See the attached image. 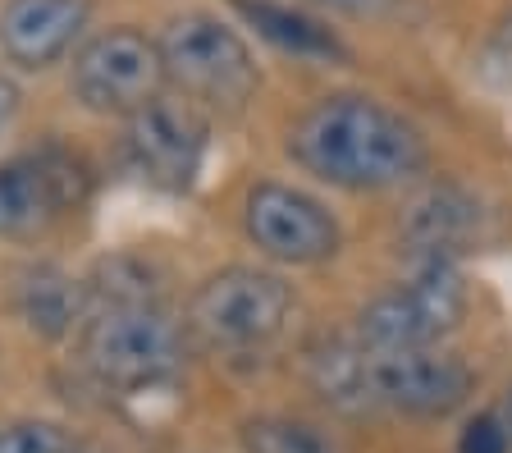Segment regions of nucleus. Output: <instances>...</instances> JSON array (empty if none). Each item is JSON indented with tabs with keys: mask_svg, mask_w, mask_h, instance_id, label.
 Masks as SVG:
<instances>
[{
	"mask_svg": "<svg viewBox=\"0 0 512 453\" xmlns=\"http://www.w3.org/2000/svg\"><path fill=\"white\" fill-rule=\"evenodd\" d=\"M480 69L494 78V83L512 87V14H503V23L490 33L485 55H480Z\"/></svg>",
	"mask_w": 512,
	"mask_h": 453,
	"instance_id": "nucleus-18",
	"label": "nucleus"
},
{
	"mask_svg": "<svg viewBox=\"0 0 512 453\" xmlns=\"http://www.w3.org/2000/svg\"><path fill=\"white\" fill-rule=\"evenodd\" d=\"M311 385L339 412H407V417H448L471 394V371L439 348L380 353L362 339L316 348Z\"/></svg>",
	"mask_w": 512,
	"mask_h": 453,
	"instance_id": "nucleus-2",
	"label": "nucleus"
},
{
	"mask_svg": "<svg viewBox=\"0 0 512 453\" xmlns=\"http://www.w3.org/2000/svg\"><path fill=\"white\" fill-rule=\"evenodd\" d=\"M14 302H19V316L42 330V335H64L69 325L83 312V298H78V284L55 266H32L19 275V289H14Z\"/></svg>",
	"mask_w": 512,
	"mask_h": 453,
	"instance_id": "nucleus-14",
	"label": "nucleus"
},
{
	"mask_svg": "<svg viewBox=\"0 0 512 453\" xmlns=\"http://www.w3.org/2000/svg\"><path fill=\"white\" fill-rule=\"evenodd\" d=\"M156 46L165 83L179 87V97H188L192 106L238 110L261 83L247 42L215 14H183Z\"/></svg>",
	"mask_w": 512,
	"mask_h": 453,
	"instance_id": "nucleus-4",
	"label": "nucleus"
},
{
	"mask_svg": "<svg viewBox=\"0 0 512 453\" xmlns=\"http://www.w3.org/2000/svg\"><path fill=\"white\" fill-rule=\"evenodd\" d=\"M243 449L247 453H339V444L320 426H311V421L261 417L243 426Z\"/></svg>",
	"mask_w": 512,
	"mask_h": 453,
	"instance_id": "nucleus-15",
	"label": "nucleus"
},
{
	"mask_svg": "<svg viewBox=\"0 0 512 453\" xmlns=\"http://www.w3.org/2000/svg\"><path fill=\"white\" fill-rule=\"evenodd\" d=\"M128 161L165 193L192 188L206 161V115L188 97H151L128 115Z\"/></svg>",
	"mask_w": 512,
	"mask_h": 453,
	"instance_id": "nucleus-8",
	"label": "nucleus"
},
{
	"mask_svg": "<svg viewBox=\"0 0 512 453\" xmlns=\"http://www.w3.org/2000/svg\"><path fill=\"white\" fill-rule=\"evenodd\" d=\"M238 14L252 23L256 33L275 42L279 51L293 55H311V60H343V46L330 28H320L316 19L288 10V5H275V0H234Z\"/></svg>",
	"mask_w": 512,
	"mask_h": 453,
	"instance_id": "nucleus-13",
	"label": "nucleus"
},
{
	"mask_svg": "<svg viewBox=\"0 0 512 453\" xmlns=\"http://www.w3.org/2000/svg\"><path fill=\"white\" fill-rule=\"evenodd\" d=\"M14 110H19V87H14L10 78H0V133L10 129Z\"/></svg>",
	"mask_w": 512,
	"mask_h": 453,
	"instance_id": "nucleus-19",
	"label": "nucleus"
},
{
	"mask_svg": "<svg viewBox=\"0 0 512 453\" xmlns=\"http://www.w3.org/2000/svg\"><path fill=\"white\" fill-rule=\"evenodd\" d=\"M320 5H330V10H343V14H380L389 0H320Z\"/></svg>",
	"mask_w": 512,
	"mask_h": 453,
	"instance_id": "nucleus-20",
	"label": "nucleus"
},
{
	"mask_svg": "<svg viewBox=\"0 0 512 453\" xmlns=\"http://www.w3.org/2000/svg\"><path fill=\"white\" fill-rule=\"evenodd\" d=\"M458 453H512L503 417H490V412H485V417L467 421V431H462V440H458Z\"/></svg>",
	"mask_w": 512,
	"mask_h": 453,
	"instance_id": "nucleus-17",
	"label": "nucleus"
},
{
	"mask_svg": "<svg viewBox=\"0 0 512 453\" xmlns=\"http://www.w3.org/2000/svg\"><path fill=\"white\" fill-rule=\"evenodd\" d=\"M83 197V170L60 151H37L0 165V238L51 229Z\"/></svg>",
	"mask_w": 512,
	"mask_h": 453,
	"instance_id": "nucleus-10",
	"label": "nucleus"
},
{
	"mask_svg": "<svg viewBox=\"0 0 512 453\" xmlns=\"http://www.w3.org/2000/svg\"><path fill=\"white\" fill-rule=\"evenodd\" d=\"M467 312V284H462L453 261H416L398 289L380 298L357 316V335L366 348L380 353H412V348H435Z\"/></svg>",
	"mask_w": 512,
	"mask_h": 453,
	"instance_id": "nucleus-6",
	"label": "nucleus"
},
{
	"mask_svg": "<svg viewBox=\"0 0 512 453\" xmlns=\"http://www.w3.org/2000/svg\"><path fill=\"white\" fill-rule=\"evenodd\" d=\"M247 238L284 266H316L339 252V225L316 197L288 184H256L243 206Z\"/></svg>",
	"mask_w": 512,
	"mask_h": 453,
	"instance_id": "nucleus-9",
	"label": "nucleus"
},
{
	"mask_svg": "<svg viewBox=\"0 0 512 453\" xmlns=\"http://www.w3.org/2000/svg\"><path fill=\"white\" fill-rule=\"evenodd\" d=\"M83 362L115 394H147L183 371V335L151 298L96 302L83 335Z\"/></svg>",
	"mask_w": 512,
	"mask_h": 453,
	"instance_id": "nucleus-3",
	"label": "nucleus"
},
{
	"mask_svg": "<svg viewBox=\"0 0 512 453\" xmlns=\"http://www.w3.org/2000/svg\"><path fill=\"white\" fill-rule=\"evenodd\" d=\"M288 312H293V293L279 275L229 266L192 293L188 325L215 353H256L279 339Z\"/></svg>",
	"mask_w": 512,
	"mask_h": 453,
	"instance_id": "nucleus-5",
	"label": "nucleus"
},
{
	"mask_svg": "<svg viewBox=\"0 0 512 453\" xmlns=\"http://www.w3.org/2000/svg\"><path fill=\"white\" fill-rule=\"evenodd\" d=\"M503 426H508V440H512V389H508V403H503Z\"/></svg>",
	"mask_w": 512,
	"mask_h": 453,
	"instance_id": "nucleus-21",
	"label": "nucleus"
},
{
	"mask_svg": "<svg viewBox=\"0 0 512 453\" xmlns=\"http://www.w3.org/2000/svg\"><path fill=\"white\" fill-rule=\"evenodd\" d=\"M78 444L69 440L60 421H37V417H23V421H5L0 426V453H74Z\"/></svg>",
	"mask_w": 512,
	"mask_h": 453,
	"instance_id": "nucleus-16",
	"label": "nucleus"
},
{
	"mask_svg": "<svg viewBox=\"0 0 512 453\" xmlns=\"http://www.w3.org/2000/svg\"><path fill=\"white\" fill-rule=\"evenodd\" d=\"M87 28V0H5L0 51L23 69L55 65Z\"/></svg>",
	"mask_w": 512,
	"mask_h": 453,
	"instance_id": "nucleus-11",
	"label": "nucleus"
},
{
	"mask_svg": "<svg viewBox=\"0 0 512 453\" xmlns=\"http://www.w3.org/2000/svg\"><path fill=\"white\" fill-rule=\"evenodd\" d=\"M69 87L96 115H133L165 87L160 46L133 28H110L74 55Z\"/></svg>",
	"mask_w": 512,
	"mask_h": 453,
	"instance_id": "nucleus-7",
	"label": "nucleus"
},
{
	"mask_svg": "<svg viewBox=\"0 0 512 453\" xmlns=\"http://www.w3.org/2000/svg\"><path fill=\"white\" fill-rule=\"evenodd\" d=\"M476 229H480V206L453 184L426 188L403 211V238L416 252V261H453V252L467 248Z\"/></svg>",
	"mask_w": 512,
	"mask_h": 453,
	"instance_id": "nucleus-12",
	"label": "nucleus"
},
{
	"mask_svg": "<svg viewBox=\"0 0 512 453\" xmlns=\"http://www.w3.org/2000/svg\"><path fill=\"white\" fill-rule=\"evenodd\" d=\"M74 453H96V449H74Z\"/></svg>",
	"mask_w": 512,
	"mask_h": 453,
	"instance_id": "nucleus-22",
	"label": "nucleus"
},
{
	"mask_svg": "<svg viewBox=\"0 0 512 453\" xmlns=\"http://www.w3.org/2000/svg\"><path fill=\"white\" fill-rule=\"evenodd\" d=\"M293 161L307 174L352 193H380L421 179L430 165L426 138L398 110L371 97H325L293 124Z\"/></svg>",
	"mask_w": 512,
	"mask_h": 453,
	"instance_id": "nucleus-1",
	"label": "nucleus"
}]
</instances>
